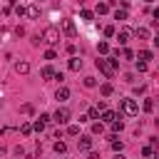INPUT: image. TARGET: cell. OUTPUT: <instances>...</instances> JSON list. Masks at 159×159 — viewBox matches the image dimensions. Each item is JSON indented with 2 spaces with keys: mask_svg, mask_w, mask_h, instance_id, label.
<instances>
[{
  "mask_svg": "<svg viewBox=\"0 0 159 159\" xmlns=\"http://www.w3.org/2000/svg\"><path fill=\"white\" fill-rule=\"evenodd\" d=\"M119 107H122V112H124L127 117H134V114L139 112V105L134 102V99H119Z\"/></svg>",
  "mask_w": 159,
  "mask_h": 159,
  "instance_id": "6da1fadb",
  "label": "cell"
},
{
  "mask_svg": "<svg viewBox=\"0 0 159 159\" xmlns=\"http://www.w3.org/2000/svg\"><path fill=\"white\" fill-rule=\"evenodd\" d=\"M97 67L102 70L107 77H112L114 75V67H117V60H97Z\"/></svg>",
  "mask_w": 159,
  "mask_h": 159,
  "instance_id": "7a4b0ae2",
  "label": "cell"
},
{
  "mask_svg": "<svg viewBox=\"0 0 159 159\" xmlns=\"http://www.w3.org/2000/svg\"><path fill=\"white\" fill-rule=\"evenodd\" d=\"M62 32L67 37H77V25H75V20H62Z\"/></svg>",
  "mask_w": 159,
  "mask_h": 159,
  "instance_id": "3957f363",
  "label": "cell"
},
{
  "mask_svg": "<svg viewBox=\"0 0 159 159\" xmlns=\"http://www.w3.org/2000/svg\"><path fill=\"white\" fill-rule=\"evenodd\" d=\"M43 37H45V43H50V45H55L57 40H60V30L57 28H47L45 32H43Z\"/></svg>",
  "mask_w": 159,
  "mask_h": 159,
  "instance_id": "277c9868",
  "label": "cell"
},
{
  "mask_svg": "<svg viewBox=\"0 0 159 159\" xmlns=\"http://www.w3.org/2000/svg\"><path fill=\"white\" fill-rule=\"evenodd\" d=\"M67 119H70V109H67V107H60V109L55 112V122H57V124H65Z\"/></svg>",
  "mask_w": 159,
  "mask_h": 159,
  "instance_id": "5b68a950",
  "label": "cell"
},
{
  "mask_svg": "<svg viewBox=\"0 0 159 159\" xmlns=\"http://www.w3.org/2000/svg\"><path fill=\"white\" fill-rule=\"evenodd\" d=\"M77 149H80V152H90V149H92V139H90V137H80V139H77Z\"/></svg>",
  "mask_w": 159,
  "mask_h": 159,
  "instance_id": "8992f818",
  "label": "cell"
},
{
  "mask_svg": "<svg viewBox=\"0 0 159 159\" xmlns=\"http://www.w3.org/2000/svg\"><path fill=\"white\" fill-rule=\"evenodd\" d=\"M15 72H17V75H28V72H30V62H25V60L15 62Z\"/></svg>",
  "mask_w": 159,
  "mask_h": 159,
  "instance_id": "52a82bcc",
  "label": "cell"
},
{
  "mask_svg": "<svg viewBox=\"0 0 159 159\" xmlns=\"http://www.w3.org/2000/svg\"><path fill=\"white\" fill-rule=\"evenodd\" d=\"M129 37H132V30L129 28H122V30H119V35H117V40H119V43H129Z\"/></svg>",
  "mask_w": 159,
  "mask_h": 159,
  "instance_id": "ba28073f",
  "label": "cell"
},
{
  "mask_svg": "<svg viewBox=\"0 0 159 159\" xmlns=\"http://www.w3.org/2000/svg\"><path fill=\"white\" fill-rule=\"evenodd\" d=\"M55 97H57V99H60V102H65V99H67V97H70V90H67V87H60V90H57V94H55Z\"/></svg>",
  "mask_w": 159,
  "mask_h": 159,
  "instance_id": "9c48e42d",
  "label": "cell"
},
{
  "mask_svg": "<svg viewBox=\"0 0 159 159\" xmlns=\"http://www.w3.org/2000/svg\"><path fill=\"white\" fill-rule=\"evenodd\" d=\"M102 119H105V122H109V124H112V122H117V114H114L112 109H105V114H102Z\"/></svg>",
  "mask_w": 159,
  "mask_h": 159,
  "instance_id": "30bf717a",
  "label": "cell"
},
{
  "mask_svg": "<svg viewBox=\"0 0 159 159\" xmlns=\"http://www.w3.org/2000/svg\"><path fill=\"white\" fill-rule=\"evenodd\" d=\"M80 67H82V60H80V57H72V60H70V70H80Z\"/></svg>",
  "mask_w": 159,
  "mask_h": 159,
  "instance_id": "8fae6325",
  "label": "cell"
},
{
  "mask_svg": "<svg viewBox=\"0 0 159 159\" xmlns=\"http://www.w3.org/2000/svg\"><path fill=\"white\" fill-rule=\"evenodd\" d=\"M40 75H43L45 80H50V77H55V70H52V67H43V72H40Z\"/></svg>",
  "mask_w": 159,
  "mask_h": 159,
  "instance_id": "7c38bea8",
  "label": "cell"
},
{
  "mask_svg": "<svg viewBox=\"0 0 159 159\" xmlns=\"http://www.w3.org/2000/svg\"><path fill=\"white\" fill-rule=\"evenodd\" d=\"M28 15H30V17H37V15H40V8H37V5H30V8H28Z\"/></svg>",
  "mask_w": 159,
  "mask_h": 159,
  "instance_id": "4fadbf2b",
  "label": "cell"
},
{
  "mask_svg": "<svg viewBox=\"0 0 159 159\" xmlns=\"http://www.w3.org/2000/svg\"><path fill=\"white\" fill-rule=\"evenodd\" d=\"M139 60H142V62H147V60H152V52H149V50H142V52H139Z\"/></svg>",
  "mask_w": 159,
  "mask_h": 159,
  "instance_id": "5bb4252c",
  "label": "cell"
},
{
  "mask_svg": "<svg viewBox=\"0 0 159 159\" xmlns=\"http://www.w3.org/2000/svg\"><path fill=\"white\" fill-rule=\"evenodd\" d=\"M112 92H114V87H112V85H102V94H105V97H109Z\"/></svg>",
  "mask_w": 159,
  "mask_h": 159,
  "instance_id": "9a60e30c",
  "label": "cell"
},
{
  "mask_svg": "<svg viewBox=\"0 0 159 159\" xmlns=\"http://www.w3.org/2000/svg\"><path fill=\"white\" fill-rule=\"evenodd\" d=\"M65 149H67V147H65V142H55V152H57V154H62Z\"/></svg>",
  "mask_w": 159,
  "mask_h": 159,
  "instance_id": "2e32d148",
  "label": "cell"
},
{
  "mask_svg": "<svg viewBox=\"0 0 159 159\" xmlns=\"http://www.w3.org/2000/svg\"><path fill=\"white\" fill-rule=\"evenodd\" d=\"M67 134H72V137H77V134H80V127H77V124H72V127H67Z\"/></svg>",
  "mask_w": 159,
  "mask_h": 159,
  "instance_id": "e0dca14e",
  "label": "cell"
},
{
  "mask_svg": "<svg viewBox=\"0 0 159 159\" xmlns=\"http://www.w3.org/2000/svg\"><path fill=\"white\" fill-rule=\"evenodd\" d=\"M154 109V102H152V99H144V112H152Z\"/></svg>",
  "mask_w": 159,
  "mask_h": 159,
  "instance_id": "ac0fdd59",
  "label": "cell"
},
{
  "mask_svg": "<svg viewBox=\"0 0 159 159\" xmlns=\"http://www.w3.org/2000/svg\"><path fill=\"white\" fill-rule=\"evenodd\" d=\"M87 117H90V119H97V117H99V109H97V107H92V109H90V114H87Z\"/></svg>",
  "mask_w": 159,
  "mask_h": 159,
  "instance_id": "d6986e66",
  "label": "cell"
},
{
  "mask_svg": "<svg viewBox=\"0 0 159 159\" xmlns=\"http://www.w3.org/2000/svg\"><path fill=\"white\" fill-rule=\"evenodd\" d=\"M107 10H109L107 3H99V5H97V13H107Z\"/></svg>",
  "mask_w": 159,
  "mask_h": 159,
  "instance_id": "ffe728a7",
  "label": "cell"
},
{
  "mask_svg": "<svg viewBox=\"0 0 159 159\" xmlns=\"http://www.w3.org/2000/svg\"><path fill=\"white\" fill-rule=\"evenodd\" d=\"M114 17H117V20H124V17H127V10H117Z\"/></svg>",
  "mask_w": 159,
  "mask_h": 159,
  "instance_id": "44dd1931",
  "label": "cell"
},
{
  "mask_svg": "<svg viewBox=\"0 0 159 159\" xmlns=\"http://www.w3.org/2000/svg\"><path fill=\"white\" fill-rule=\"evenodd\" d=\"M137 35H139V37H149V30H147V28H139Z\"/></svg>",
  "mask_w": 159,
  "mask_h": 159,
  "instance_id": "7402d4cb",
  "label": "cell"
},
{
  "mask_svg": "<svg viewBox=\"0 0 159 159\" xmlns=\"http://www.w3.org/2000/svg\"><path fill=\"white\" fill-rule=\"evenodd\" d=\"M122 57H124V60H132L134 52H132V50H122Z\"/></svg>",
  "mask_w": 159,
  "mask_h": 159,
  "instance_id": "603a6c76",
  "label": "cell"
},
{
  "mask_svg": "<svg viewBox=\"0 0 159 159\" xmlns=\"http://www.w3.org/2000/svg\"><path fill=\"white\" fill-rule=\"evenodd\" d=\"M35 129H37V132L45 129V122H43V119H37V122H35Z\"/></svg>",
  "mask_w": 159,
  "mask_h": 159,
  "instance_id": "cb8c5ba5",
  "label": "cell"
},
{
  "mask_svg": "<svg viewBox=\"0 0 159 159\" xmlns=\"http://www.w3.org/2000/svg\"><path fill=\"white\" fill-rule=\"evenodd\" d=\"M97 50H99V52H107V50H109V45H107V43H99V45H97Z\"/></svg>",
  "mask_w": 159,
  "mask_h": 159,
  "instance_id": "d4e9b609",
  "label": "cell"
},
{
  "mask_svg": "<svg viewBox=\"0 0 159 159\" xmlns=\"http://www.w3.org/2000/svg\"><path fill=\"white\" fill-rule=\"evenodd\" d=\"M85 87H94V77H85Z\"/></svg>",
  "mask_w": 159,
  "mask_h": 159,
  "instance_id": "484cf974",
  "label": "cell"
},
{
  "mask_svg": "<svg viewBox=\"0 0 159 159\" xmlns=\"http://www.w3.org/2000/svg\"><path fill=\"white\" fill-rule=\"evenodd\" d=\"M80 15H82V20H92V13H90V10H82Z\"/></svg>",
  "mask_w": 159,
  "mask_h": 159,
  "instance_id": "4316f807",
  "label": "cell"
},
{
  "mask_svg": "<svg viewBox=\"0 0 159 159\" xmlns=\"http://www.w3.org/2000/svg\"><path fill=\"white\" fill-rule=\"evenodd\" d=\"M92 132L94 134H102V124H92Z\"/></svg>",
  "mask_w": 159,
  "mask_h": 159,
  "instance_id": "83f0119b",
  "label": "cell"
},
{
  "mask_svg": "<svg viewBox=\"0 0 159 159\" xmlns=\"http://www.w3.org/2000/svg\"><path fill=\"white\" fill-rule=\"evenodd\" d=\"M105 35H107V37H109V35H114V28H112V25H107V28H105Z\"/></svg>",
  "mask_w": 159,
  "mask_h": 159,
  "instance_id": "f1b7e54d",
  "label": "cell"
},
{
  "mask_svg": "<svg viewBox=\"0 0 159 159\" xmlns=\"http://www.w3.org/2000/svg\"><path fill=\"white\" fill-rule=\"evenodd\" d=\"M32 132V124H23V134H30Z\"/></svg>",
  "mask_w": 159,
  "mask_h": 159,
  "instance_id": "f546056e",
  "label": "cell"
},
{
  "mask_svg": "<svg viewBox=\"0 0 159 159\" xmlns=\"http://www.w3.org/2000/svg\"><path fill=\"white\" fill-rule=\"evenodd\" d=\"M142 154H144L147 159H149V157H152V147H144V149H142Z\"/></svg>",
  "mask_w": 159,
  "mask_h": 159,
  "instance_id": "4dcf8cb0",
  "label": "cell"
},
{
  "mask_svg": "<svg viewBox=\"0 0 159 159\" xmlns=\"http://www.w3.org/2000/svg\"><path fill=\"white\" fill-rule=\"evenodd\" d=\"M154 45H157V47H159V35H157V37H154Z\"/></svg>",
  "mask_w": 159,
  "mask_h": 159,
  "instance_id": "1f68e13d",
  "label": "cell"
},
{
  "mask_svg": "<svg viewBox=\"0 0 159 159\" xmlns=\"http://www.w3.org/2000/svg\"><path fill=\"white\" fill-rule=\"evenodd\" d=\"M114 159H124V157H122V154H117V157H114Z\"/></svg>",
  "mask_w": 159,
  "mask_h": 159,
  "instance_id": "d6a6232c",
  "label": "cell"
},
{
  "mask_svg": "<svg viewBox=\"0 0 159 159\" xmlns=\"http://www.w3.org/2000/svg\"><path fill=\"white\" fill-rule=\"evenodd\" d=\"M144 3H154V0H144Z\"/></svg>",
  "mask_w": 159,
  "mask_h": 159,
  "instance_id": "836d02e7",
  "label": "cell"
},
{
  "mask_svg": "<svg viewBox=\"0 0 159 159\" xmlns=\"http://www.w3.org/2000/svg\"><path fill=\"white\" fill-rule=\"evenodd\" d=\"M149 159H154V157H149Z\"/></svg>",
  "mask_w": 159,
  "mask_h": 159,
  "instance_id": "e575fe53",
  "label": "cell"
}]
</instances>
